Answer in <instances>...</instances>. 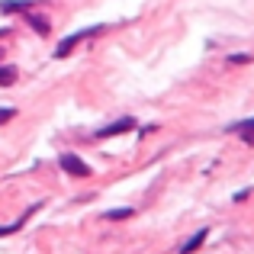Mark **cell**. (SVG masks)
<instances>
[{
    "instance_id": "obj_2",
    "label": "cell",
    "mask_w": 254,
    "mask_h": 254,
    "mask_svg": "<svg viewBox=\"0 0 254 254\" xmlns=\"http://www.w3.org/2000/svg\"><path fill=\"white\" fill-rule=\"evenodd\" d=\"M58 164H62V168L68 171L71 177H90V168H87V164H84L77 155H71V151H68V155H62V158H58Z\"/></svg>"
},
{
    "instance_id": "obj_7",
    "label": "cell",
    "mask_w": 254,
    "mask_h": 254,
    "mask_svg": "<svg viewBox=\"0 0 254 254\" xmlns=\"http://www.w3.org/2000/svg\"><path fill=\"white\" fill-rule=\"evenodd\" d=\"M132 206H123V209H110V212H103V219H110V222H119V219H129L132 216Z\"/></svg>"
},
{
    "instance_id": "obj_6",
    "label": "cell",
    "mask_w": 254,
    "mask_h": 254,
    "mask_svg": "<svg viewBox=\"0 0 254 254\" xmlns=\"http://www.w3.org/2000/svg\"><path fill=\"white\" fill-rule=\"evenodd\" d=\"M16 81V68L13 64H0V87H10Z\"/></svg>"
},
{
    "instance_id": "obj_4",
    "label": "cell",
    "mask_w": 254,
    "mask_h": 254,
    "mask_svg": "<svg viewBox=\"0 0 254 254\" xmlns=\"http://www.w3.org/2000/svg\"><path fill=\"white\" fill-rule=\"evenodd\" d=\"M32 0H0V13H26L32 10Z\"/></svg>"
},
{
    "instance_id": "obj_5",
    "label": "cell",
    "mask_w": 254,
    "mask_h": 254,
    "mask_svg": "<svg viewBox=\"0 0 254 254\" xmlns=\"http://www.w3.org/2000/svg\"><path fill=\"white\" fill-rule=\"evenodd\" d=\"M26 23H29V26H32V29H36V32H39V36H49V29H52V26H49V19H42V16H36V13H26Z\"/></svg>"
},
{
    "instance_id": "obj_9",
    "label": "cell",
    "mask_w": 254,
    "mask_h": 254,
    "mask_svg": "<svg viewBox=\"0 0 254 254\" xmlns=\"http://www.w3.org/2000/svg\"><path fill=\"white\" fill-rule=\"evenodd\" d=\"M13 116H16V110H13V106H0V126H3V123H10Z\"/></svg>"
},
{
    "instance_id": "obj_11",
    "label": "cell",
    "mask_w": 254,
    "mask_h": 254,
    "mask_svg": "<svg viewBox=\"0 0 254 254\" xmlns=\"http://www.w3.org/2000/svg\"><path fill=\"white\" fill-rule=\"evenodd\" d=\"M251 126H254V119H245V123H235V126H229V129L232 132H242V129H251Z\"/></svg>"
},
{
    "instance_id": "obj_8",
    "label": "cell",
    "mask_w": 254,
    "mask_h": 254,
    "mask_svg": "<svg viewBox=\"0 0 254 254\" xmlns=\"http://www.w3.org/2000/svg\"><path fill=\"white\" fill-rule=\"evenodd\" d=\"M203 242H206V229H199V232H196V235H193V238H190V242H187V245H184V254H190V251H196V248H199V245H203Z\"/></svg>"
},
{
    "instance_id": "obj_10",
    "label": "cell",
    "mask_w": 254,
    "mask_h": 254,
    "mask_svg": "<svg viewBox=\"0 0 254 254\" xmlns=\"http://www.w3.org/2000/svg\"><path fill=\"white\" fill-rule=\"evenodd\" d=\"M225 62L229 64H251V55H229Z\"/></svg>"
},
{
    "instance_id": "obj_3",
    "label": "cell",
    "mask_w": 254,
    "mask_h": 254,
    "mask_svg": "<svg viewBox=\"0 0 254 254\" xmlns=\"http://www.w3.org/2000/svg\"><path fill=\"white\" fill-rule=\"evenodd\" d=\"M129 129H135V119H132V116H123V119H116V123L103 126V129L97 132V138H113V135H123V132H129Z\"/></svg>"
},
{
    "instance_id": "obj_13",
    "label": "cell",
    "mask_w": 254,
    "mask_h": 254,
    "mask_svg": "<svg viewBox=\"0 0 254 254\" xmlns=\"http://www.w3.org/2000/svg\"><path fill=\"white\" fill-rule=\"evenodd\" d=\"M0 58H3V49H0Z\"/></svg>"
},
{
    "instance_id": "obj_1",
    "label": "cell",
    "mask_w": 254,
    "mask_h": 254,
    "mask_svg": "<svg viewBox=\"0 0 254 254\" xmlns=\"http://www.w3.org/2000/svg\"><path fill=\"white\" fill-rule=\"evenodd\" d=\"M100 32H103V26H87V29L74 32V36H64L62 42H58V49H55V58H64L71 49H77V45H81L84 39H90V36H100Z\"/></svg>"
},
{
    "instance_id": "obj_12",
    "label": "cell",
    "mask_w": 254,
    "mask_h": 254,
    "mask_svg": "<svg viewBox=\"0 0 254 254\" xmlns=\"http://www.w3.org/2000/svg\"><path fill=\"white\" fill-rule=\"evenodd\" d=\"M242 138H245V145H254V126L251 129H242Z\"/></svg>"
}]
</instances>
